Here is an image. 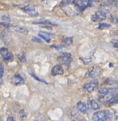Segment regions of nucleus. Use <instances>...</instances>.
I'll return each instance as SVG.
<instances>
[{
    "label": "nucleus",
    "instance_id": "9d476101",
    "mask_svg": "<svg viewBox=\"0 0 118 121\" xmlns=\"http://www.w3.org/2000/svg\"><path fill=\"white\" fill-rule=\"evenodd\" d=\"M76 107L78 109L79 111H80L83 114H86L87 112V104L83 102H79L76 105Z\"/></svg>",
    "mask_w": 118,
    "mask_h": 121
},
{
    "label": "nucleus",
    "instance_id": "c756f323",
    "mask_svg": "<svg viewBox=\"0 0 118 121\" xmlns=\"http://www.w3.org/2000/svg\"><path fill=\"white\" fill-rule=\"evenodd\" d=\"M35 121H37V120H35Z\"/></svg>",
    "mask_w": 118,
    "mask_h": 121
},
{
    "label": "nucleus",
    "instance_id": "1a4fd4ad",
    "mask_svg": "<svg viewBox=\"0 0 118 121\" xmlns=\"http://www.w3.org/2000/svg\"><path fill=\"white\" fill-rule=\"evenodd\" d=\"M63 73H64V70L60 64L55 65V66L52 68V75L53 76L62 75Z\"/></svg>",
    "mask_w": 118,
    "mask_h": 121
},
{
    "label": "nucleus",
    "instance_id": "ddd939ff",
    "mask_svg": "<svg viewBox=\"0 0 118 121\" xmlns=\"http://www.w3.org/2000/svg\"><path fill=\"white\" fill-rule=\"evenodd\" d=\"M88 106H89V107L92 110H95V111H97V110L99 109V105L98 104V102H97L94 99H91V98H90V99H88Z\"/></svg>",
    "mask_w": 118,
    "mask_h": 121
},
{
    "label": "nucleus",
    "instance_id": "c85d7f7f",
    "mask_svg": "<svg viewBox=\"0 0 118 121\" xmlns=\"http://www.w3.org/2000/svg\"><path fill=\"white\" fill-rule=\"evenodd\" d=\"M0 121H3V119H2L1 117H0Z\"/></svg>",
    "mask_w": 118,
    "mask_h": 121
},
{
    "label": "nucleus",
    "instance_id": "20e7f679",
    "mask_svg": "<svg viewBox=\"0 0 118 121\" xmlns=\"http://www.w3.org/2000/svg\"><path fill=\"white\" fill-rule=\"evenodd\" d=\"M0 55H2L3 60L6 61L7 63L12 62L13 60V55L11 53V51L6 47H2L0 49Z\"/></svg>",
    "mask_w": 118,
    "mask_h": 121
},
{
    "label": "nucleus",
    "instance_id": "412c9836",
    "mask_svg": "<svg viewBox=\"0 0 118 121\" xmlns=\"http://www.w3.org/2000/svg\"><path fill=\"white\" fill-rule=\"evenodd\" d=\"M110 25H108V24H104V23H101L99 24V26H98V29H108V28H110Z\"/></svg>",
    "mask_w": 118,
    "mask_h": 121
},
{
    "label": "nucleus",
    "instance_id": "f8f14e48",
    "mask_svg": "<svg viewBox=\"0 0 118 121\" xmlns=\"http://www.w3.org/2000/svg\"><path fill=\"white\" fill-rule=\"evenodd\" d=\"M13 84L16 85H20L24 84V80L23 79V77H21L19 74H16L14 76L13 78Z\"/></svg>",
    "mask_w": 118,
    "mask_h": 121
},
{
    "label": "nucleus",
    "instance_id": "4be33fe9",
    "mask_svg": "<svg viewBox=\"0 0 118 121\" xmlns=\"http://www.w3.org/2000/svg\"><path fill=\"white\" fill-rule=\"evenodd\" d=\"M31 75H32V77L34 78V79H36V80H37L38 81H40V82H42V83H44V84H45V85H47V82H46L45 81H44V80H42V79H40V78H38L37 77H36V75H34L33 73H31Z\"/></svg>",
    "mask_w": 118,
    "mask_h": 121
},
{
    "label": "nucleus",
    "instance_id": "bb28decb",
    "mask_svg": "<svg viewBox=\"0 0 118 121\" xmlns=\"http://www.w3.org/2000/svg\"><path fill=\"white\" fill-rule=\"evenodd\" d=\"M112 43L113 44V46H114V47H117V40H112Z\"/></svg>",
    "mask_w": 118,
    "mask_h": 121
},
{
    "label": "nucleus",
    "instance_id": "aec40b11",
    "mask_svg": "<svg viewBox=\"0 0 118 121\" xmlns=\"http://www.w3.org/2000/svg\"><path fill=\"white\" fill-rule=\"evenodd\" d=\"M18 59H19V60L20 61V62L24 63L25 61H26V58H25L24 53H22V54H20V55H18Z\"/></svg>",
    "mask_w": 118,
    "mask_h": 121
},
{
    "label": "nucleus",
    "instance_id": "b1692460",
    "mask_svg": "<svg viewBox=\"0 0 118 121\" xmlns=\"http://www.w3.org/2000/svg\"><path fill=\"white\" fill-rule=\"evenodd\" d=\"M71 3V1H62V3H61V6H62V7L66 6V5L69 4V3Z\"/></svg>",
    "mask_w": 118,
    "mask_h": 121
},
{
    "label": "nucleus",
    "instance_id": "6e6552de",
    "mask_svg": "<svg viewBox=\"0 0 118 121\" xmlns=\"http://www.w3.org/2000/svg\"><path fill=\"white\" fill-rule=\"evenodd\" d=\"M22 10L24 11V12H25L28 14L31 15V16H37V12H36V11L35 10L34 7L32 6V5H27V6L22 7Z\"/></svg>",
    "mask_w": 118,
    "mask_h": 121
},
{
    "label": "nucleus",
    "instance_id": "2eb2a0df",
    "mask_svg": "<svg viewBox=\"0 0 118 121\" xmlns=\"http://www.w3.org/2000/svg\"><path fill=\"white\" fill-rule=\"evenodd\" d=\"M72 43H73V38H71V37H63V38H62V45L63 47L71 46Z\"/></svg>",
    "mask_w": 118,
    "mask_h": 121
},
{
    "label": "nucleus",
    "instance_id": "0eeeda50",
    "mask_svg": "<svg viewBox=\"0 0 118 121\" xmlns=\"http://www.w3.org/2000/svg\"><path fill=\"white\" fill-rule=\"evenodd\" d=\"M102 73V69L100 67L98 66H94L90 69L89 73H88V77L91 78H96L99 77Z\"/></svg>",
    "mask_w": 118,
    "mask_h": 121
},
{
    "label": "nucleus",
    "instance_id": "f03ea898",
    "mask_svg": "<svg viewBox=\"0 0 118 121\" xmlns=\"http://www.w3.org/2000/svg\"><path fill=\"white\" fill-rule=\"evenodd\" d=\"M72 56L70 53H62L58 58V60L60 64H64L66 67H69L72 62Z\"/></svg>",
    "mask_w": 118,
    "mask_h": 121
},
{
    "label": "nucleus",
    "instance_id": "39448f33",
    "mask_svg": "<svg viewBox=\"0 0 118 121\" xmlns=\"http://www.w3.org/2000/svg\"><path fill=\"white\" fill-rule=\"evenodd\" d=\"M107 16V12L104 10H100L96 12L94 15L91 16V20L92 21H101V20H104L106 19Z\"/></svg>",
    "mask_w": 118,
    "mask_h": 121
},
{
    "label": "nucleus",
    "instance_id": "4468645a",
    "mask_svg": "<svg viewBox=\"0 0 118 121\" xmlns=\"http://www.w3.org/2000/svg\"><path fill=\"white\" fill-rule=\"evenodd\" d=\"M10 28H12V30L16 31V32H17L19 33H22V34L26 35L28 33V30L24 27H20V26H12V27H11L10 26Z\"/></svg>",
    "mask_w": 118,
    "mask_h": 121
},
{
    "label": "nucleus",
    "instance_id": "393cba45",
    "mask_svg": "<svg viewBox=\"0 0 118 121\" xmlns=\"http://www.w3.org/2000/svg\"><path fill=\"white\" fill-rule=\"evenodd\" d=\"M2 18H3V20H4V21H6V22H9L10 21V17L9 16H2Z\"/></svg>",
    "mask_w": 118,
    "mask_h": 121
},
{
    "label": "nucleus",
    "instance_id": "dca6fc26",
    "mask_svg": "<svg viewBox=\"0 0 118 121\" xmlns=\"http://www.w3.org/2000/svg\"><path fill=\"white\" fill-rule=\"evenodd\" d=\"M33 24H36V25H57V24H54L53 22L49 21V20L46 19H40V20H36V21H33Z\"/></svg>",
    "mask_w": 118,
    "mask_h": 121
},
{
    "label": "nucleus",
    "instance_id": "cd10ccee",
    "mask_svg": "<svg viewBox=\"0 0 118 121\" xmlns=\"http://www.w3.org/2000/svg\"><path fill=\"white\" fill-rule=\"evenodd\" d=\"M7 121H14V118L12 116H8L7 119Z\"/></svg>",
    "mask_w": 118,
    "mask_h": 121
},
{
    "label": "nucleus",
    "instance_id": "a211bd4d",
    "mask_svg": "<svg viewBox=\"0 0 118 121\" xmlns=\"http://www.w3.org/2000/svg\"><path fill=\"white\" fill-rule=\"evenodd\" d=\"M117 80L113 79V78H108L106 81H104V84H107V85H113V84H117Z\"/></svg>",
    "mask_w": 118,
    "mask_h": 121
},
{
    "label": "nucleus",
    "instance_id": "f3484780",
    "mask_svg": "<svg viewBox=\"0 0 118 121\" xmlns=\"http://www.w3.org/2000/svg\"><path fill=\"white\" fill-rule=\"evenodd\" d=\"M39 36L40 38H43L45 42H49L51 41V36H53L51 33H45V32H40L39 33Z\"/></svg>",
    "mask_w": 118,
    "mask_h": 121
},
{
    "label": "nucleus",
    "instance_id": "423d86ee",
    "mask_svg": "<svg viewBox=\"0 0 118 121\" xmlns=\"http://www.w3.org/2000/svg\"><path fill=\"white\" fill-rule=\"evenodd\" d=\"M98 85H99L98 81H92L91 82L83 85V88L84 90L87 91V93H92L97 87H98Z\"/></svg>",
    "mask_w": 118,
    "mask_h": 121
},
{
    "label": "nucleus",
    "instance_id": "7ed1b4c3",
    "mask_svg": "<svg viewBox=\"0 0 118 121\" xmlns=\"http://www.w3.org/2000/svg\"><path fill=\"white\" fill-rule=\"evenodd\" d=\"M72 3L75 5V7H76L79 11L83 12V11H84L86 8H87V7H91L93 2L90 1V0H87V1H74L72 2Z\"/></svg>",
    "mask_w": 118,
    "mask_h": 121
},
{
    "label": "nucleus",
    "instance_id": "f257e3e1",
    "mask_svg": "<svg viewBox=\"0 0 118 121\" xmlns=\"http://www.w3.org/2000/svg\"><path fill=\"white\" fill-rule=\"evenodd\" d=\"M112 111H99L95 112L92 115L91 120L92 121H107L108 120L112 118Z\"/></svg>",
    "mask_w": 118,
    "mask_h": 121
},
{
    "label": "nucleus",
    "instance_id": "9b49d317",
    "mask_svg": "<svg viewBox=\"0 0 118 121\" xmlns=\"http://www.w3.org/2000/svg\"><path fill=\"white\" fill-rule=\"evenodd\" d=\"M117 101H118V97H117V94L116 95H113L109 99H108L106 102H104V105L108 106V107H110L112 105H114V104L117 103Z\"/></svg>",
    "mask_w": 118,
    "mask_h": 121
},
{
    "label": "nucleus",
    "instance_id": "a878e982",
    "mask_svg": "<svg viewBox=\"0 0 118 121\" xmlns=\"http://www.w3.org/2000/svg\"><path fill=\"white\" fill-rule=\"evenodd\" d=\"M32 40L33 42H41V39L38 38H32Z\"/></svg>",
    "mask_w": 118,
    "mask_h": 121
},
{
    "label": "nucleus",
    "instance_id": "5701e85b",
    "mask_svg": "<svg viewBox=\"0 0 118 121\" xmlns=\"http://www.w3.org/2000/svg\"><path fill=\"white\" fill-rule=\"evenodd\" d=\"M19 115H20V118H24V117L26 115V114H25V112H24V110H20V112H19Z\"/></svg>",
    "mask_w": 118,
    "mask_h": 121
},
{
    "label": "nucleus",
    "instance_id": "6ab92c4d",
    "mask_svg": "<svg viewBox=\"0 0 118 121\" xmlns=\"http://www.w3.org/2000/svg\"><path fill=\"white\" fill-rule=\"evenodd\" d=\"M3 69H4V68H3V64H2L1 62H0V85H2V84H3Z\"/></svg>",
    "mask_w": 118,
    "mask_h": 121
}]
</instances>
